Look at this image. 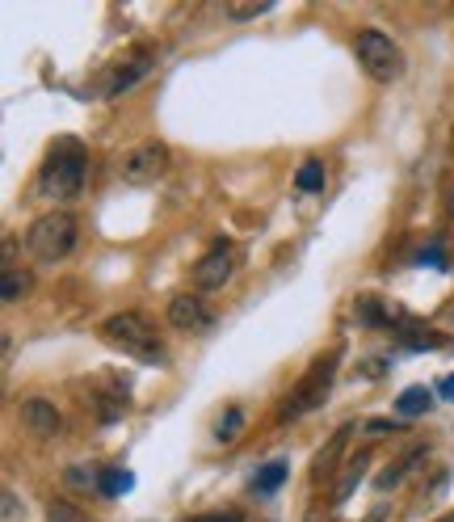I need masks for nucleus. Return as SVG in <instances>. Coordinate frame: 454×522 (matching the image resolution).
I'll return each mask as SVG.
<instances>
[{"label": "nucleus", "mask_w": 454, "mask_h": 522, "mask_svg": "<svg viewBox=\"0 0 454 522\" xmlns=\"http://www.w3.org/2000/svg\"><path fill=\"white\" fill-rule=\"evenodd\" d=\"M135 485V476L127 468H110V472H101V493L106 497H118V493H131Z\"/></svg>", "instance_id": "obj_16"}, {"label": "nucleus", "mask_w": 454, "mask_h": 522, "mask_svg": "<svg viewBox=\"0 0 454 522\" xmlns=\"http://www.w3.org/2000/svg\"><path fill=\"white\" fill-rule=\"evenodd\" d=\"M76 236H80V224L72 211H47L26 228V249L34 261L55 266V261H64L76 249Z\"/></svg>", "instance_id": "obj_2"}, {"label": "nucleus", "mask_w": 454, "mask_h": 522, "mask_svg": "<svg viewBox=\"0 0 454 522\" xmlns=\"http://www.w3.org/2000/svg\"><path fill=\"white\" fill-rule=\"evenodd\" d=\"M446 215H450V219H454V190H450V194H446Z\"/></svg>", "instance_id": "obj_28"}, {"label": "nucleus", "mask_w": 454, "mask_h": 522, "mask_svg": "<svg viewBox=\"0 0 454 522\" xmlns=\"http://www.w3.org/2000/svg\"><path fill=\"white\" fill-rule=\"evenodd\" d=\"M450 148H454V144H450Z\"/></svg>", "instance_id": "obj_30"}, {"label": "nucleus", "mask_w": 454, "mask_h": 522, "mask_svg": "<svg viewBox=\"0 0 454 522\" xmlns=\"http://www.w3.org/2000/svg\"><path fill=\"white\" fill-rule=\"evenodd\" d=\"M295 186L307 190V194L324 190V165H320V160H303V169H299V177H295Z\"/></svg>", "instance_id": "obj_17"}, {"label": "nucleus", "mask_w": 454, "mask_h": 522, "mask_svg": "<svg viewBox=\"0 0 454 522\" xmlns=\"http://www.w3.org/2000/svg\"><path fill=\"white\" fill-rule=\"evenodd\" d=\"M442 392H446V396L454 400V375H450V379H446V384H442Z\"/></svg>", "instance_id": "obj_27"}, {"label": "nucleus", "mask_w": 454, "mask_h": 522, "mask_svg": "<svg viewBox=\"0 0 454 522\" xmlns=\"http://www.w3.org/2000/svg\"><path fill=\"white\" fill-rule=\"evenodd\" d=\"M101 337H106L110 346H118L122 354L139 358V363H160V358H164L152 320L139 316V312H118L110 320H101Z\"/></svg>", "instance_id": "obj_3"}, {"label": "nucleus", "mask_w": 454, "mask_h": 522, "mask_svg": "<svg viewBox=\"0 0 454 522\" xmlns=\"http://www.w3.org/2000/svg\"><path fill=\"white\" fill-rule=\"evenodd\" d=\"M383 367H387L383 358H370V363H366V375H383Z\"/></svg>", "instance_id": "obj_26"}, {"label": "nucleus", "mask_w": 454, "mask_h": 522, "mask_svg": "<svg viewBox=\"0 0 454 522\" xmlns=\"http://www.w3.org/2000/svg\"><path fill=\"white\" fill-rule=\"evenodd\" d=\"M30 287H34L30 270H22V266H5V270H0V299H5V304H17V299H22Z\"/></svg>", "instance_id": "obj_13"}, {"label": "nucleus", "mask_w": 454, "mask_h": 522, "mask_svg": "<svg viewBox=\"0 0 454 522\" xmlns=\"http://www.w3.org/2000/svg\"><path fill=\"white\" fill-rule=\"evenodd\" d=\"M358 312H362V320H366V325H383V312H379V304H375V299H362V304H358Z\"/></svg>", "instance_id": "obj_24"}, {"label": "nucleus", "mask_w": 454, "mask_h": 522, "mask_svg": "<svg viewBox=\"0 0 454 522\" xmlns=\"http://www.w3.org/2000/svg\"><path fill=\"white\" fill-rule=\"evenodd\" d=\"M47 522H89L85 514H80L72 501H64V497H55V501H47Z\"/></svg>", "instance_id": "obj_19"}, {"label": "nucleus", "mask_w": 454, "mask_h": 522, "mask_svg": "<svg viewBox=\"0 0 454 522\" xmlns=\"http://www.w3.org/2000/svg\"><path fill=\"white\" fill-rule=\"evenodd\" d=\"M152 68H156V55L148 47H131L127 55H118L114 68H110V80H106V97H118V93L135 89L139 80L152 76Z\"/></svg>", "instance_id": "obj_7"}, {"label": "nucleus", "mask_w": 454, "mask_h": 522, "mask_svg": "<svg viewBox=\"0 0 454 522\" xmlns=\"http://www.w3.org/2000/svg\"><path fill=\"white\" fill-rule=\"evenodd\" d=\"M362 430H366V434H400L404 421H366Z\"/></svg>", "instance_id": "obj_23"}, {"label": "nucleus", "mask_w": 454, "mask_h": 522, "mask_svg": "<svg viewBox=\"0 0 454 522\" xmlns=\"http://www.w3.org/2000/svg\"><path fill=\"white\" fill-rule=\"evenodd\" d=\"M366 468H370V451H358L354 459H349V468H345V480H341V485H337V501H345L349 493L358 489V480L366 476Z\"/></svg>", "instance_id": "obj_15"}, {"label": "nucleus", "mask_w": 454, "mask_h": 522, "mask_svg": "<svg viewBox=\"0 0 454 522\" xmlns=\"http://www.w3.org/2000/svg\"><path fill=\"white\" fill-rule=\"evenodd\" d=\"M232 270H236V249L219 240L211 253L198 257V266H194V287H198V291H219L227 278H232Z\"/></svg>", "instance_id": "obj_8"}, {"label": "nucleus", "mask_w": 454, "mask_h": 522, "mask_svg": "<svg viewBox=\"0 0 454 522\" xmlns=\"http://www.w3.org/2000/svg\"><path fill=\"white\" fill-rule=\"evenodd\" d=\"M85 177H89V152L80 139L64 135L47 152L43 173H38V186H43V194L55 198V203H72V198L85 190Z\"/></svg>", "instance_id": "obj_1"}, {"label": "nucleus", "mask_w": 454, "mask_h": 522, "mask_svg": "<svg viewBox=\"0 0 454 522\" xmlns=\"http://www.w3.org/2000/svg\"><path fill=\"white\" fill-rule=\"evenodd\" d=\"M261 13H270V0H257V5H227L232 22H249V17H261Z\"/></svg>", "instance_id": "obj_21"}, {"label": "nucleus", "mask_w": 454, "mask_h": 522, "mask_svg": "<svg viewBox=\"0 0 454 522\" xmlns=\"http://www.w3.org/2000/svg\"><path fill=\"white\" fill-rule=\"evenodd\" d=\"M240 426H244V413H240V409H232V413H227V417L219 421V430H215V438H219V443H232V438L240 434Z\"/></svg>", "instance_id": "obj_20"}, {"label": "nucleus", "mask_w": 454, "mask_h": 522, "mask_svg": "<svg viewBox=\"0 0 454 522\" xmlns=\"http://www.w3.org/2000/svg\"><path fill=\"white\" fill-rule=\"evenodd\" d=\"M349 434H354V426H341L333 438H328V447L312 459V480H324V476H333V468H337V459L345 455V447H349Z\"/></svg>", "instance_id": "obj_11"}, {"label": "nucleus", "mask_w": 454, "mask_h": 522, "mask_svg": "<svg viewBox=\"0 0 454 522\" xmlns=\"http://www.w3.org/2000/svg\"><path fill=\"white\" fill-rule=\"evenodd\" d=\"M169 325L181 333H206L211 329V308L202 304V295H177L169 304Z\"/></svg>", "instance_id": "obj_10"}, {"label": "nucleus", "mask_w": 454, "mask_h": 522, "mask_svg": "<svg viewBox=\"0 0 454 522\" xmlns=\"http://www.w3.org/2000/svg\"><path fill=\"white\" fill-rule=\"evenodd\" d=\"M190 522H244V514H202V518H190Z\"/></svg>", "instance_id": "obj_25"}, {"label": "nucleus", "mask_w": 454, "mask_h": 522, "mask_svg": "<svg viewBox=\"0 0 454 522\" xmlns=\"http://www.w3.org/2000/svg\"><path fill=\"white\" fill-rule=\"evenodd\" d=\"M425 455H429L425 447H412V451L400 459L396 468H387V476H379V489H396V485H400V480H404L412 468H417V464H425Z\"/></svg>", "instance_id": "obj_14"}, {"label": "nucleus", "mask_w": 454, "mask_h": 522, "mask_svg": "<svg viewBox=\"0 0 454 522\" xmlns=\"http://www.w3.org/2000/svg\"><path fill=\"white\" fill-rule=\"evenodd\" d=\"M354 55H358L362 72H366L370 80H379V85H391V80L404 76V51L391 43L383 30H358Z\"/></svg>", "instance_id": "obj_5"}, {"label": "nucleus", "mask_w": 454, "mask_h": 522, "mask_svg": "<svg viewBox=\"0 0 454 522\" xmlns=\"http://www.w3.org/2000/svg\"><path fill=\"white\" fill-rule=\"evenodd\" d=\"M17 417H22V426H26L34 438H43V443H51V438H55L59 430H64V417H59V409L51 405V400H43V396L22 400Z\"/></svg>", "instance_id": "obj_9"}, {"label": "nucleus", "mask_w": 454, "mask_h": 522, "mask_svg": "<svg viewBox=\"0 0 454 522\" xmlns=\"http://www.w3.org/2000/svg\"><path fill=\"white\" fill-rule=\"evenodd\" d=\"M333 379H337V354L316 358V363L307 367V375L299 379L291 392H286L282 409H278V421H299V417H307L312 409H320L324 400H328V392H333Z\"/></svg>", "instance_id": "obj_4"}, {"label": "nucleus", "mask_w": 454, "mask_h": 522, "mask_svg": "<svg viewBox=\"0 0 454 522\" xmlns=\"http://www.w3.org/2000/svg\"><path fill=\"white\" fill-rule=\"evenodd\" d=\"M429 409H433V392L425 384H412V388H404L396 396V413L400 417H425Z\"/></svg>", "instance_id": "obj_12"}, {"label": "nucleus", "mask_w": 454, "mask_h": 522, "mask_svg": "<svg viewBox=\"0 0 454 522\" xmlns=\"http://www.w3.org/2000/svg\"><path fill=\"white\" fill-rule=\"evenodd\" d=\"M169 165H173V156H169V148H164V144H139V148H131L127 156H122L118 177L127 186H152V182H160V177L169 173Z\"/></svg>", "instance_id": "obj_6"}, {"label": "nucleus", "mask_w": 454, "mask_h": 522, "mask_svg": "<svg viewBox=\"0 0 454 522\" xmlns=\"http://www.w3.org/2000/svg\"><path fill=\"white\" fill-rule=\"evenodd\" d=\"M68 485L72 489H93V485L101 489V476L93 468H68Z\"/></svg>", "instance_id": "obj_22"}, {"label": "nucleus", "mask_w": 454, "mask_h": 522, "mask_svg": "<svg viewBox=\"0 0 454 522\" xmlns=\"http://www.w3.org/2000/svg\"><path fill=\"white\" fill-rule=\"evenodd\" d=\"M282 480H286V464H282V459H274V464L261 468V476L253 480V489H257V493H274Z\"/></svg>", "instance_id": "obj_18"}, {"label": "nucleus", "mask_w": 454, "mask_h": 522, "mask_svg": "<svg viewBox=\"0 0 454 522\" xmlns=\"http://www.w3.org/2000/svg\"><path fill=\"white\" fill-rule=\"evenodd\" d=\"M433 522H454V510H450V514H442V518H433Z\"/></svg>", "instance_id": "obj_29"}]
</instances>
